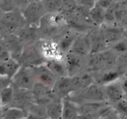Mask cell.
<instances>
[{"instance_id": "cell-1", "label": "cell", "mask_w": 127, "mask_h": 119, "mask_svg": "<svg viewBox=\"0 0 127 119\" xmlns=\"http://www.w3.org/2000/svg\"><path fill=\"white\" fill-rule=\"evenodd\" d=\"M42 39L56 41L69 29L65 17L60 12L47 13L38 26Z\"/></svg>"}, {"instance_id": "cell-2", "label": "cell", "mask_w": 127, "mask_h": 119, "mask_svg": "<svg viewBox=\"0 0 127 119\" xmlns=\"http://www.w3.org/2000/svg\"><path fill=\"white\" fill-rule=\"evenodd\" d=\"M118 56L110 49L90 54L88 57V71L91 73L112 69L116 67Z\"/></svg>"}, {"instance_id": "cell-3", "label": "cell", "mask_w": 127, "mask_h": 119, "mask_svg": "<svg viewBox=\"0 0 127 119\" xmlns=\"http://www.w3.org/2000/svg\"><path fill=\"white\" fill-rule=\"evenodd\" d=\"M26 25L27 22L21 11L1 12V37H4L11 34H17V32Z\"/></svg>"}, {"instance_id": "cell-4", "label": "cell", "mask_w": 127, "mask_h": 119, "mask_svg": "<svg viewBox=\"0 0 127 119\" xmlns=\"http://www.w3.org/2000/svg\"><path fill=\"white\" fill-rule=\"evenodd\" d=\"M68 99L78 106L88 102H107L103 86L94 83L80 92L71 95Z\"/></svg>"}, {"instance_id": "cell-5", "label": "cell", "mask_w": 127, "mask_h": 119, "mask_svg": "<svg viewBox=\"0 0 127 119\" xmlns=\"http://www.w3.org/2000/svg\"><path fill=\"white\" fill-rule=\"evenodd\" d=\"M22 13L27 24L38 26L41 19L47 12L43 1L31 0V2Z\"/></svg>"}, {"instance_id": "cell-6", "label": "cell", "mask_w": 127, "mask_h": 119, "mask_svg": "<svg viewBox=\"0 0 127 119\" xmlns=\"http://www.w3.org/2000/svg\"><path fill=\"white\" fill-rule=\"evenodd\" d=\"M46 62L47 61L42 56L37 43L35 44L25 46L20 60L21 66L36 67L45 64Z\"/></svg>"}, {"instance_id": "cell-7", "label": "cell", "mask_w": 127, "mask_h": 119, "mask_svg": "<svg viewBox=\"0 0 127 119\" xmlns=\"http://www.w3.org/2000/svg\"><path fill=\"white\" fill-rule=\"evenodd\" d=\"M88 57L69 52L64 56L68 76L71 77L88 71Z\"/></svg>"}, {"instance_id": "cell-8", "label": "cell", "mask_w": 127, "mask_h": 119, "mask_svg": "<svg viewBox=\"0 0 127 119\" xmlns=\"http://www.w3.org/2000/svg\"><path fill=\"white\" fill-rule=\"evenodd\" d=\"M35 84L34 76L31 67L21 66L12 79L14 87L20 89L32 91Z\"/></svg>"}, {"instance_id": "cell-9", "label": "cell", "mask_w": 127, "mask_h": 119, "mask_svg": "<svg viewBox=\"0 0 127 119\" xmlns=\"http://www.w3.org/2000/svg\"><path fill=\"white\" fill-rule=\"evenodd\" d=\"M112 107L108 102H88L79 106L81 118H99Z\"/></svg>"}, {"instance_id": "cell-10", "label": "cell", "mask_w": 127, "mask_h": 119, "mask_svg": "<svg viewBox=\"0 0 127 119\" xmlns=\"http://www.w3.org/2000/svg\"><path fill=\"white\" fill-rule=\"evenodd\" d=\"M37 45L47 62L50 60L64 59V56L59 51L57 42L54 40L42 39Z\"/></svg>"}, {"instance_id": "cell-11", "label": "cell", "mask_w": 127, "mask_h": 119, "mask_svg": "<svg viewBox=\"0 0 127 119\" xmlns=\"http://www.w3.org/2000/svg\"><path fill=\"white\" fill-rule=\"evenodd\" d=\"M101 27L109 48L124 39L127 35L126 29L117 25L103 24Z\"/></svg>"}, {"instance_id": "cell-12", "label": "cell", "mask_w": 127, "mask_h": 119, "mask_svg": "<svg viewBox=\"0 0 127 119\" xmlns=\"http://www.w3.org/2000/svg\"><path fill=\"white\" fill-rule=\"evenodd\" d=\"M31 68L33 71L35 83H40L50 88L53 89L57 79L45 64Z\"/></svg>"}, {"instance_id": "cell-13", "label": "cell", "mask_w": 127, "mask_h": 119, "mask_svg": "<svg viewBox=\"0 0 127 119\" xmlns=\"http://www.w3.org/2000/svg\"><path fill=\"white\" fill-rule=\"evenodd\" d=\"M103 88L107 102L112 106L125 98V94L120 83V79L103 86Z\"/></svg>"}, {"instance_id": "cell-14", "label": "cell", "mask_w": 127, "mask_h": 119, "mask_svg": "<svg viewBox=\"0 0 127 119\" xmlns=\"http://www.w3.org/2000/svg\"><path fill=\"white\" fill-rule=\"evenodd\" d=\"M53 92L58 99L63 100L74 93L72 77H66L58 79L53 86Z\"/></svg>"}, {"instance_id": "cell-15", "label": "cell", "mask_w": 127, "mask_h": 119, "mask_svg": "<svg viewBox=\"0 0 127 119\" xmlns=\"http://www.w3.org/2000/svg\"><path fill=\"white\" fill-rule=\"evenodd\" d=\"M14 98L9 107L21 109L27 111V108L29 107L30 105L34 102V99L32 91L20 89L15 87H14Z\"/></svg>"}, {"instance_id": "cell-16", "label": "cell", "mask_w": 127, "mask_h": 119, "mask_svg": "<svg viewBox=\"0 0 127 119\" xmlns=\"http://www.w3.org/2000/svg\"><path fill=\"white\" fill-rule=\"evenodd\" d=\"M8 48L11 57L20 63L21 56L24 49L25 45L17 34H11L4 37H1Z\"/></svg>"}, {"instance_id": "cell-17", "label": "cell", "mask_w": 127, "mask_h": 119, "mask_svg": "<svg viewBox=\"0 0 127 119\" xmlns=\"http://www.w3.org/2000/svg\"><path fill=\"white\" fill-rule=\"evenodd\" d=\"M91 43V53L97 54L109 49L101 26H96L89 32Z\"/></svg>"}, {"instance_id": "cell-18", "label": "cell", "mask_w": 127, "mask_h": 119, "mask_svg": "<svg viewBox=\"0 0 127 119\" xmlns=\"http://www.w3.org/2000/svg\"><path fill=\"white\" fill-rule=\"evenodd\" d=\"M25 46L35 44L42 39L38 26L27 24L17 34Z\"/></svg>"}, {"instance_id": "cell-19", "label": "cell", "mask_w": 127, "mask_h": 119, "mask_svg": "<svg viewBox=\"0 0 127 119\" xmlns=\"http://www.w3.org/2000/svg\"><path fill=\"white\" fill-rule=\"evenodd\" d=\"M69 52L84 57L89 56L91 53V43L89 33L80 34Z\"/></svg>"}, {"instance_id": "cell-20", "label": "cell", "mask_w": 127, "mask_h": 119, "mask_svg": "<svg viewBox=\"0 0 127 119\" xmlns=\"http://www.w3.org/2000/svg\"><path fill=\"white\" fill-rule=\"evenodd\" d=\"M80 33L69 29L62 36L56 40L58 50L64 56L70 52L74 42Z\"/></svg>"}, {"instance_id": "cell-21", "label": "cell", "mask_w": 127, "mask_h": 119, "mask_svg": "<svg viewBox=\"0 0 127 119\" xmlns=\"http://www.w3.org/2000/svg\"><path fill=\"white\" fill-rule=\"evenodd\" d=\"M92 74L94 76L95 83L101 86H104L114 81H117L123 76L122 74L117 69L116 67L112 69Z\"/></svg>"}, {"instance_id": "cell-22", "label": "cell", "mask_w": 127, "mask_h": 119, "mask_svg": "<svg viewBox=\"0 0 127 119\" xmlns=\"http://www.w3.org/2000/svg\"><path fill=\"white\" fill-rule=\"evenodd\" d=\"M74 93L80 92L87 88L93 84L95 83L93 74L88 71L79 74L78 76L72 77Z\"/></svg>"}, {"instance_id": "cell-23", "label": "cell", "mask_w": 127, "mask_h": 119, "mask_svg": "<svg viewBox=\"0 0 127 119\" xmlns=\"http://www.w3.org/2000/svg\"><path fill=\"white\" fill-rule=\"evenodd\" d=\"M79 106L68 99L63 100L62 119H80Z\"/></svg>"}, {"instance_id": "cell-24", "label": "cell", "mask_w": 127, "mask_h": 119, "mask_svg": "<svg viewBox=\"0 0 127 119\" xmlns=\"http://www.w3.org/2000/svg\"><path fill=\"white\" fill-rule=\"evenodd\" d=\"M46 66L52 71L57 79L69 77L66 66L64 60H50L45 63Z\"/></svg>"}, {"instance_id": "cell-25", "label": "cell", "mask_w": 127, "mask_h": 119, "mask_svg": "<svg viewBox=\"0 0 127 119\" xmlns=\"http://www.w3.org/2000/svg\"><path fill=\"white\" fill-rule=\"evenodd\" d=\"M21 67L19 62L12 58L6 62H0V76L12 80Z\"/></svg>"}, {"instance_id": "cell-26", "label": "cell", "mask_w": 127, "mask_h": 119, "mask_svg": "<svg viewBox=\"0 0 127 119\" xmlns=\"http://www.w3.org/2000/svg\"><path fill=\"white\" fill-rule=\"evenodd\" d=\"M1 119H26L28 117L27 111L15 107H1Z\"/></svg>"}, {"instance_id": "cell-27", "label": "cell", "mask_w": 127, "mask_h": 119, "mask_svg": "<svg viewBox=\"0 0 127 119\" xmlns=\"http://www.w3.org/2000/svg\"><path fill=\"white\" fill-rule=\"evenodd\" d=\"M48 119H62L63 100L57 99L46 107Z\"/></svg>"}, {"instance_id": "cell-28", "label": "cell", "mask_w": 127, "mask_h": 119, "mask_svg": "<svg viewBox=\"0 0 127 119\" xmlns=\"http://www.w3.org/2000/svg\"><path fill=\"white\" fill-rule=\"evenodd\" d=\"M106 10L95 3V6L89 11L91 19L95 26H102L105 22Z\"/></svg>"}, {"instance_id": "cell-29", "label": "cell", "mask_w": 127, "mask_h": 119, "mask_svg": "<svg viewBox=\"0 0 127 119\" xmlns=\"http://www.w3.org/2000/svg\"><path fill=\"white\" fill-rule=\"evenodd\" d=\"M14 94V89L12 85L1 89L0 92L1 107H9L13 100Z\"/></svg>"}, {"instance_id": "cell-30", "label": "cell", "mask_w": 127, "mask_h": 119, "mask_svg": "<svg viewBox=\"0 0 127 119\" xmlns=\"http://www.w3.org/2000/svg\"><path fill=\"white\" fill-rule=\"evenodd\" d=\"M77 7L76 1L74 0H62L60 12L64 17H67L71 14Z\"/></svg>"}, {"instance_id": "cell-31", "label": "cell", "mask_w": 127, "mask_h": 119, "mask_svg": "<svg viewBox=\"0 0 127 119\" xmlns=\"http://www.w3.org/2000/svg\"><path fill=\"white\" fill-rule=\"evenodd\" d=\"M43 3L47 14L60 12L62 0H43Z\"/></svg>"}, {"instance_id": "cell-32", "label": "cell", "mask_w": 127, "mask_h": 119, "mask_svg": "<svg viewBox=\"0 0 127 119\" xmlns=\"http://www.w3.org/2000/svg\"><path fill=\"white\" fill-rule=\"evenodd\" d=\"M117 1H114L112 4L105 11V22L104 24L115 25L116 18H115V10H116Z\"/></svg>"}, {"instance_id": "cell-33", "label": "cell", "mask_w": 127, "mask_h": 119, "mask_svg": "<svg viewBox=\"0 0 127 119\" xmlns=\"http://www.w3.org/2000/svg\"><path fill=\"white\" fill-rule=\"evenodd\" d=\"M111 51H112L118 57L122 55L123 54L127 52V36L126 35L124 39L120 40L116 44L113 45L110 47H109Z\"/></svg>"}, {"instance_id": "cell-34", "label": "cell", "mask_w": 127, "mask_h": 119, "mask_svg": "<svg viewBox=\"0 0 127 119\" xmlns=\"http://www.w3.org/2000/svg\"><path fill=\"white\" fill-rule=\"evenodd\" d=\"M0 11L1 12H9L19 10L15 0H0Z\"/></svg>"}, {"instance_id": "cell-35", "label": "cell", "mask_w": 127, "mask_h": 119, "mask_svg": "<svg viewBox=\"0 0 127 119\" xmlns=\"http://www.w3.org/2000/svg\"><path fill=\"white\" fill-rule=\"evenodd\" d=\"M113 107L122 118H127V101L125 98L114 104Z\"/></svg>"}, {"instance_id": "cell-36", "label": "cell", "mask_w": 127, "mask_h": 119, "mask_svg": "<svg viewBox=\"0 0 127 119\" xmlns=\"http://www.w3.org/2000/svg\"><path fill=\"white\" fill-rule=\"evenodd\" d=\"M116 67L123 75L127 73V52L118 57Z\"/></svg>"}, {"instance_id": "cell-37", "label": "cell", "mask_w": 127, "mask_h": 119, "mask_svg": "<svg viewBox=\"0 0 127 119\" xmlns=\"http://www.w3.org/2000/svg\"><path fill=\"white\" fill-rule=\"evenodd\" d=\"M12 58L11 53L4 42L1 39L0 41V62H6Z\"/></svg>"}, {"instance_id": "cell-38", "label": "cell", "mask_w": 127, "mask_h": 119, "mask_svg": "<svg viewBox=\"0 0 127 119\" xmlns=\"http://www.w3.org/2000/svg\"><path fill=\"white\" fill-rule=\"evenodd\" d=\"M120 118L121 117L114 109L113 106L99 117L100 119H120Z\"/></svg>"}, {"instance_id": "cell-39", "label": "cell", "mask_w": 127, "mask_h": 119, "mask_svg": "<svg viewBox=\"0 0 127 119\" xmlns=\"http://www.w3.org/2000/svg\"><path fill=\"white\" fill-rule=\"evenodd\" d=\"M77 4L83 6L85 8L91 10L95 6L96 1L94 0H78L76 1Z\"/></svg>"}, {"instance_id": "cell-40", "label": "cell", "mask_w": 127, "mask_h": 119, "mask_svg": "<svg viewBox=\"0 0 127 119\" xmlns=\"http://www.w3.org/2000/svg\"><path fill=\"white\" fill-rule=\"evenodd\" d=\"M11 85H12V80L7 77L1 76V78H0V89H1L9 87Z\"/></svg>"}, {"instance_id": "cell-41", "label": "cell", "mask_w": 127, "mask_h": 119, "mask_svg": "<svg viewBox=\"0 0 127 119\" xmlns=\"http://www.w3.org/2000/svg\"><path fill=\"white\" fill-rule=\"evenodd\" d=\"M113 2H114V1L112 0H97L96 1L97 4L105 10L109 8Z\"/></svg>"}, {"instance_id": "cell-42", "label": "cell", "mask_w": 127, "mask_h": 119, "mask_svg": "<svg viewBox=\"0 0 127 119\" xmlns=\"http://www.w3.org/2000/svg\"><path fill=\"white\" fill-rule=\"evenodd\" d=\"M27 119H37L35 118V117H32V116H29V115L28 117H27Z\"/></svg>"}, {"instance_id": "cell-43", "label": "cell", "mask_w": 127, "mask_h": 119, "mask_svg": "<svg viewBox=\"0 0 127 119\" xmlns=\"http://www.w3.org/2000/svg\"><path fill=\"white\" fill-rule=\"evenodd\" d=\"M125 99H126L127 101V96H125Z\"/></svg>"}, {"instance_id": "cell-44", "label": "cell", "mask_w": 127, "mask_h": 119, "mask_svg": "<svg viewBox=\"0 0 127 119\" xmlns=\"http://www.w3.org/2000/svg\"><path fill=\"white\" fill-rule=\"evenodd\" d=\"M120 119H124V118H122V117H121V118H120Z\"/></svg>"}, {"instance_id": "cell-45", "label": "cell", "mask_w": 127, "mask_h": 119, "mask_svg": "<svg viewBox=\"0 0 127 119\" xmlns=\"http://www.w3.org/2000/svg\"><path fill=\"white\" fill-rule=\"evenodd\" d=\"M126 74V75H127V73H126V74Z\"/></svg>"}, {"instance_id": "cell-46", "label": "cell", "mask_w": 127, "mask_h": 119, "mask_svg": "<svg viewBox=\"0 0 127 119\" xmlns=\"http://www.w3.org/2000/svg\"></svg>"}, {"instance_id": "cell-47", "label": "cell", "mask_w": 127, "mask_h": 119, "mask_svg": "<svg viewBox=\"0 0 127 119\" xmlns=\"http://www.w3.org/2000/svg\"></svg>"}]
</instances>
